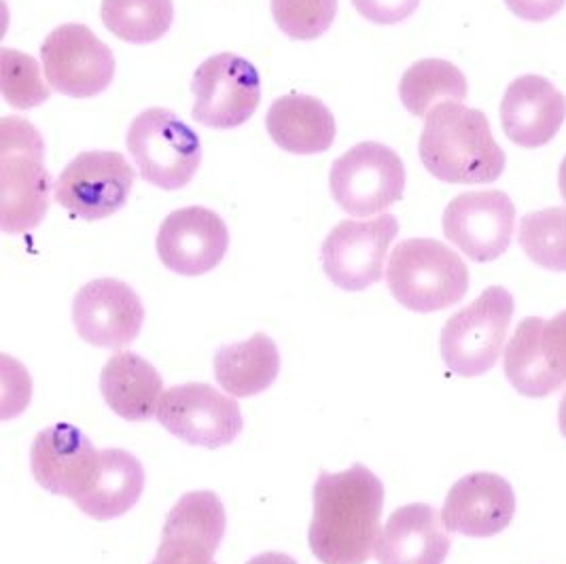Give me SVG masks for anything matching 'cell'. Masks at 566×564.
Segmentation results:
<instances>
[{"label":"cell","mask_w":566,"mask_h":564,"mask_svg":"<svg viewBox=\"0 0 566 564\" xmlns=\"http://www.w3.org/2000/svg\"><path fill=\"white\" fill-rule=\"evenodd\" d=\"M385 487L367 467L323 471L314 484L312 554L323 564H365L376 552Z\"/></svg>","instance_id":"obj_1"},{"label":"cell","mask_w":566,"mask_h":564,"mask_svg":"<svg viewBox=\"0 0 566 564\" xmlns=\"http://www.w3.org/2000/svg\"><path fill=\"white\" fill-rule=\"evenodd\" d=\"M418 152L436 179L452 185H489L505 170L489 117L463 103L439 104L427 115Z\"/></svg>","instance_id":"obj_2"},{"label":"cell","mask_w":566,"mask_h":564,"mask_svg":"<svg viewBox=\"0 0 566 564\" xmlns=\"http://www.w3.org/2000/svg\"><path fill=\"white\" fill-rule=\"evenodd\" d=\"M45 145L27 119L0 122V228L24 233L41 226L48 215L52 177L45 168Z\"/></svg>","instance_id":"obj_3"},{"label":"cell","mask_w":566,"mask_h":564,"mask_svg":"<svg viewBox=\"0 0 566 564\" xmlns=\"http://www.w3.org/2000/svg\"><path fill=\"white\" fill-rule=\"evenodd\" d=\"M387 284L401 306L429 314L463 300L469 291V270L443 242L412 238L399 242L390 253Z\"/></svg>","instance_id":"obj_4"},{"label":"cell","mask_w":566,"mask_h":564,"mask_svg":"<svg viewBox=\"0 0 566 564\" xmlns=\"http://www.w3.org/2000/svg\"><path fill=\"white\" fill-rule=\"evenodd\" d=\"M514 310V295L505 286H490L473 304L450 316L439 337L446 367L463 378L490 372L501 357Z\"/></svg>","instance_id":"obj_5"},{"label":"cell","mask_w":566,"mask_h":564,"mask_svg":"<svg viewBox=\"0 0 566 564\" xmlns=\"http://www.w3.org/2000/svg\"><path fill=\"white\" fill-rule=\"evenodd\" d=\"M126 143L140 177L166 191L189 185L202 161L200 138L168 108L143 111Z\"/></svg>","instance_id":"obj_6"},{"label":"cell","mask_w":566,"mask_h":564,"mask_svg":"<svg viewBox=\"0 0 566 564\" xmlns=\"http://www.w3.org/2000/svg\"><path fill=\"white\" fill-rule=\"evenodd\" d=\"M335 202L350 217L365 219L399 202L406 166L387 145L360 143L335 159L329 175Z\"/></svg>","instance_id":"obj_7"},{"label":"cell","mask_w":566,"mask_h":564,"mask_svg":"<svg viewBox=\"0 0 566 564\" xmlns=\"http://www.w3.org/2000/svg\"><path fill=\"white\" fill-rule=\"evenodd\" d=\"M134 170L117 152H85L77 155L55 180V202L73 217L101 221L128 202Z\"/></svg>","instance_id":"obj_8"},{"label":"cell","mask_w":566,"mask_h":564,"mask_svg":"<svg viewBox=\"0 0 566 564\" xmlns=\"http://www.w3.org/2000/svg\"><path fill=\"white\" fill-rule=\"evenodd\" d=\"M191 92L196 96L193 119L207 128L242 126L253 117L261 101L255 66L233 53H217L200 64Z\"/></svg>","instance_id":"obj_9"},{"label":"cell","mask_w":566,"mask_h":564,"mask_svg":"<svg viewBox=\"0 0 566 564\" xmlns=\"http://www.w3.org/2000/svg\"><path fill=\"white\" fill-rule=\"evenodd\" d=\"M41 60L50 87L71 98L98 96L115 77V55L81 24L55 28L41 48Z\"/></svg>","instance_id":"obj_10"},{"label":"cell","mask_w":566,"mask_h":564,"mask_svg":"<svg viewBox=\"0 0 566 564\" xmlns=\"http://www.w3.org/2000/svg\"><path fill=\"white\" fill-rule=\"evenodd\" d=\"M399 233L392 215L367 221H342L323 242L325 274L344 291H363L382 279L388 247Z\"/></svg>","instance_id":"obj_11"},{"label":"cell","mask_w":566,"mask_h":564,"mask_svg":"<svg viewBox=\"0 0 566 564\" xmlns=\"http://www.w3.org/2000/svg\"><path fill=\"white\" fill-rule=\"evenodd\" d=\"M155 418L185 443L202 448L228 446L242 431L238 404L210 385L168 388L159 399Z\"/></svg>","instance_id":"obj_12"},{"label":"cell","mask_w":566,"mask_h":564,"mask_svg":"<svg viewBox=\"0 0 566 564\" xmlns=\"http://www.w3.org/2000/svg\"><path fill=\"white\" fill-rule=\"evenodd\" d=\"M515 206L503 191H469L443 212V233L464 255L489 263L503 255L514 238Z\"/></svg>","instance_id":"obj_13"},{"label":"cell","mask_w":566,"mask_h":564,"mask_svg":"<svg viewBox=\"0 0 566 564\" xmlns=\"http://www.w3.org/2000/svg\"><path fill=\"white\" fill-rule=\"evenodd\" d=\"M228 247L230 231L226 221L202 206L170 212L157 233V255L180 276H202L214 270Z\"/></svg>","instance_id":"obj_14"},{"label":"cell","mask_w":566,"mask_h":564,"mask_svg":"<svg viewBox=\"0 0 566 564\" xmlns=\"http://www.w3.org/2000/svg\"><path fill=\"white\" fill-rule=\"evenodd\" d=\"M73 321L87 344L119 351L140 334L145 309L136 291L126 282L98 279L87 282L78 291L73 304Z\"/></svg>","instance_id":"obj_15"},{"label":"cell","mask_w":566,"mask_h":564,"mask_svg":"<svg viewBox=\"0 0 566 564\" xmlns=\"http://www.w3.org/2000/svg\"><path fill=\"white\" fill-rule=\"evenodd\" d=\"M101 452L77 427L60 422L41 431L30 452L34 480L57 497H78L90 488Z\"/></svg>","instance_id":"obj_16"},{"label":"cell","mask_w":566,"mask_h":564,"mask_svg":"<svg viewBox=\"0 0 566 564\" xmlns=\"http://www.w3.org/2000/svg\"><path fill=\"white\" fill-rule=\"evenodd\" d=\"M512 484L496 473H471L450 488L443 505V524L467 537H492L514 520Z\"/></svg>","instance_id":"obj_17"},{"label":"cell","mask_w":566,"mask_h":564,"mask_svg":"<svg viewBox=\"0 0 566 564\" xmlns=\"http://www.w3.org/2000/svg\"><path fill=\"white\" fill-rule=\"evenodd\" d=\"M565 96L539 75L515 79L501 103V122L507 138L524 149L545 147L563 128Z\"/></svg>","instance_id":"obj_18"},{"label":"cell","mask_w":566,"mask_h":564,"mask_svg":"<svg viewBox=\"0 0 566 564\" xmlns=\"http://www.w3.org/2000/svg\"><path fill=\"white\" fill-rule=\"evenodd\" d=\"M452 547V539L441 513L412 503L390 513L380 531L376 558L380 564H443Z\"/></svg>","instance_id":"obj_19"},{"label":"cell","mask_w":566,"mask_h":564,"mask_svg":"<svg viewBox=\"0 0 566 564\" xmlns=\"http://www.w3.org/2000/svg\"><path fill=\"white\" fill-rule=\"evenodd\" d=\"M265 126L272 140L289 154H323L335 140L334 115L314 96L279 98L268 111Z\"/></svg>","instance_id":"obj_20"},{"label":"cell","mask_w":566,"mask_h":564,"mask_svg":"<svg viewBox=\"0 0 566 564\" xmlns=\"http://www.w3.org/2000/svg\"><path fill=\"white\" fill-rule=\"evenodd\" d=\"M101 390L111 410L132 422H143L157 414L164 380L149 361L134 353H119L106 363Z\"/></svg>","instance_id":"obj_21"},{"label":"cell","mask_w":566,"mask_h":564,"mask_svg":"<svg viewBox=\"0 0 566 564\" xmlns=\"http://www.w3.org/2000/svg\"><path fill=\"white\" fill-rule=\"evenodd\" d=\"M145 488V469L126 450L108 448L101 452L98 469L90 488L78 497L77 508L96 520H113L129 512Z\"/></svg>","instance_id":"obj_22"},{"label":"cell","mask_w":566,"mask_h":564,"mask_svg":"<svg viewBox=\"0 0 566 564\" xmlns=\"http://www.w3.org/2000/svg\"><path fill=\"white\" fill-rule=\"evenodd\" d=\"M281 372V355L268 335L223 346L214 355V376L230 395L253 397L274 385Z\"/></svg>","instance_id":"obj_23"},{"label":"cell","mask_w":566,"mask_h":564,"mask_svg":"<svg viewBox=\"0 0 566 564\" xmlns=\"http://www.w3.org/2000/svg\"><path fill=\"white\" fill-rule=\"evenodd\" d=\"M226 535V510L214 492H189L170 510L161 543L214 556Z\"/></svg>","instance_id":"obj_24"},{"label":"cell","mask_w":566,"mask_h":564,"mask_svg":"<svg viewBox=\"0 0 566 564\" xmlns=\"http://www.w3.org/2000/svg\"><path fill=\"white\" fill-rule=\"evenodd\" d=\"M543 325L545 321L539 316L524 318L505 348V376L510 385L514 386L517 393L533 399L547 397L563 388L543 355Z\"/></svg>","instance_id":"obj_25"},{"label":"cell","mask_w":566,"mask_h":564,"mask_svg":"<svg viewBox=\"0 0 566 564\" xmlns=\"http://www.w3.org/2000/svg\"><path fill=\"white\" fill-rule=\"evenodd\" d=\"M399 96L412 115L424 119L439 104L463 103L467 79L459 66L448 60H420L401 77Z\"/></svg>","instance_id":"obj_26"},{"label":"cell","mask_w":566,"mask_h":564,"mask_svg":"<svg viewBox=\"0 0 566 564\" xmlns=\"http://www.w3.org/2000/svg\"><path fill=\"white\" fill-rule=\"evenodd\" d=\"M104 27L122 41L147 45L159 41L175 20L172 0H103Z\"/></svg>","instance_id":"obj_27"},{"label":"cell","mask_w":566,"mask_h":564,"mask_svg":"<svg viewBox=\"0 0 566 564\" xmlns=\"http://www.w3.org/2000/svg\"><path fill=\"white\" fill-rule=\"evenodd\" d=\"M520 247L526 257L549 272H566V208L528 212L520 221Z\"/></svg>","instance_id":"obj_28"},{"label":"cell","mask_w":566,"mask_h":564,"mask_svg":"<svg viewBox=\"0 0 566 564\" xmlns=\"http://www.w3.org/2000/svg\"><path fill=\"white\" fill-rule=\"evenodd\" d=\"M0 87L4 101L22 111L50 98V87L41 77L36 60L15 50H2L0 53Z\"/></svg>","instance_id":"obj_29"},{"label":"cell","mask_w":566,"mask_h":564,"mask_svg":"<svg viewBox=\"0 0 566 564\" xmlns=\"http://www.w3.org/2000/svg\"><path fill=\"white\" fill-rule=\"evenodd\" d=\"M337 13V0H272V15L286 36L312 41L323 36Z\"/></svg>","instance_id":"obj_30"},{"label":"cell","mask_w":566,"mask_h":564,"mask_svg":"<svg viewBox=\"0 0 566 564\" xmlns=\"http://www.w3.org/2000/svg\"><path fill=\"white\" fill-rule=\"evenodd\" d=\"M30 393L32 385L27 369L7 355L0 357V418L9 420L27 410Z\"/></svg>","instance_id":"obj_31"},{"label":"cell","mask_w":566,"mask_h":564,"mask_svg":"<svg viewBox=\"0 0 566 564\" xmlns=\"http://www.w3.org/2000/svg\"><path fill=\"white\" fill-rule=\"evenodd\" d=\"M541 346L552 374L566 386V310L543 325Z\"/></svg>","instance_id":"obj_32"},{"label":"cell","mask_w":566,"mask_h":564,"mask_svg":"<svg viewBox=\"0 0 566 564\" xmlns=\"http://www.w3.org/2000/svg\"><path fill=\"white\" fill-rule=\"evenodd\" d=\"M360 15L374 24L390 27L408 20L420 0H353Z\"/></svg>","instance_id":"obj_33"},{"label":"cell","mask_w":566,"mask_h":564,"mask_svg":"<svg viewBox=\"0 0 566 564\" xmlns=\"http://www.w3.org/2000/svg\"><path fill=\"white\" fill-rule=\"evenodd\" d=\"M515 18L526 22H547L558 15L566 0H505Z\"/></svg>","instance_id":"obj_34"},{"label":"cell","mask_w":566,"mask_h":564,"mask_svg":"<svg viewBox=\"0 0 566 564\" xmlns=\"http://www.w3.org/2000/svg\"><path fill=\"white\" fill-rule=\"evenodd\" d=\"M151 564H214V561L210 554L198 552V550L159 543V550Z\"/></svg>","instance_id":"obj_35"},{"label":"cell","mask_w":566,"mask_h":564,"mask_svg":"<svg viewBox=\"0 0 566 564\" xmlns=\"http://www.w3.org/2000/svg\"><path fill=\"white\" fill-rule=\"evenodd\" d=\"M249 564H297L291 556L286 554H279V552H268V554H261L255 556Z\"/></svg>","instance_id":"obj_36"},{"label":"cell","mask_w":566,"mask_h":564,"mask_svg":"<svg viewBox=\"0 0 566 564\" xmlns=\"http://www.w3.org/2000/svg\"><path fill=\"white\" fill-rule=\"evenodd\" d=\"M558 422H560V431L566 437V393L560 399V410H558Z\"/></svg>","instance_id":"obj_37"},{"label":"cell","mask_w":566,"mask_h":564,"mask_svg":"<svg viewBox=\"0 0 566 564\" xmlns=\"http://www.w3.org/2000/svg\"><path fill=\"white\" fill-rule=\"evenodd\" d=\"M558 185H560V196H563V200L566 202V157L563 159V164H560V175H558Z\"/></svg>","instance_id":"obj_38"}]
</instances>
